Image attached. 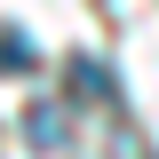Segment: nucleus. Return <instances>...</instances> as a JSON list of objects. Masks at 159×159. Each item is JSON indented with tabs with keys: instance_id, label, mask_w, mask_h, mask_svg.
Here are the masks:
<instances>
[{
	"instance_id": "1",
	"label": "nucleus",
	"mask_w": 159,
	"mask_h": 159,
	"mask_svg": "<svg viewBox=\"0 0 159 159\" xmlns=\"http://www.w3.org/2000/svg\"><path fill=\"white\" fill-rule=\"evenodd\" d=\"M64 135H72V103H32L24 111V143L32 151H56Z\"/></svg>"
},
{
	"instance_id": "2",
	"label": "nucleus",
	"mask_w": 159,
	"mask_h": 159,
	"mask_svg": "<svg viewBox=\"0 0 159 159\" xmlns=\"http://www.w3.org/2000/svg\"><path fill=\"white\" fill-rule=\"evenodd\" d=\"M72 96H96V103H111V72H103L96 56H72Z\"/></svg>"
},
{
	"instance_id": "3",
	"label": "nucleus",
	"mask_w": 159,
	"mask_h": 159,
	"mask_svg": "<svg viewBox=\"0 0 159 159\" xmlns=\"http://www.w3.org/2000/svg\"><path fill=\"white\" fill-rule=\"evenodd\" d=\"M32 64H40V48L16 32V24H8V32H0V72H32Z\"/></svg>"
}]
</instances>
